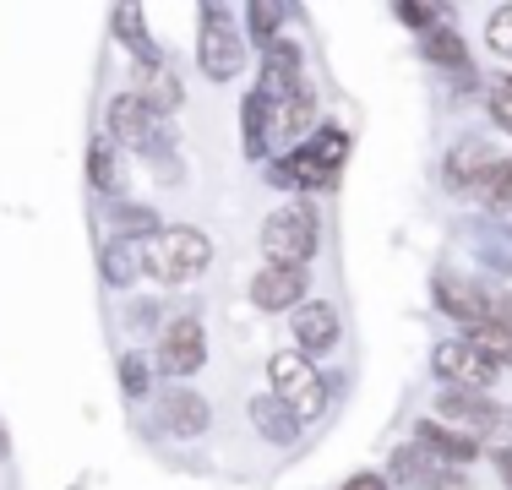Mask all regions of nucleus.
I'll return each instance as SVG.
<instances>
[{"instance_id":"c85d7f7f","label":"nucleus","mask_w":512,"mask_h":490,"mask_svg":"<svg viewBox=\"0 0 512 490\" xmlns=\"http://www.w3.org/2000/svg\"><path fill=\"white\" fill-rule=\"evenodd\" d=\"M344 490H387V480H382V474H355Z\"/></svg>"},{"instance_id":"412c9836","label":"nucleus","mask_w":512,"mask_h":490,"mask_svg":"<svg viewBox=\"0 0 512 490\" xmlns=\"http://www.w3.org/2000/svg\"><path fill=\"white\" fill-rule=\"evenodd\" d=\"M480 191H485V202H491L496 213H512V158H496L491 175L480 180Z\"/></svg>"},{"instance_id":"c756f323","label":"nucleus","mask_w":512,"mask_h":490,"mask_svg":"<svg viewBox=\"0 0 512 490\" xmlns=\"http://www.w3.org/2000/svg\"><path fill=\"white\" fill-rule=\"evenodd\" d=\"M0 458H6V431H0Z\"/></svg>"},{"instance_id":"6ab92c4d","label":"nucleus","mask_w":512,"mask_h":490,"mask_svg":"<svg viewBox=\"0 0 512 490\" xmlns=\"http://www.w3.org/2000/svg\"><path fill=\"white\" fill-rule=\"evenodd\" d=\"M425 60H436V66H469V49H463L453 28H442V33H425Z\"/></svg>"},{"instance_id":"aec40b11","label":"nucleus","mask_w":512,"mask_h":490,"mask_svg":"<svg viewBox=\"0 0 512 490\" xmlns=\"http://www.w3.org/2000/svg\"><path fill=\"white\" fill-rule=\"evenodd\" d=\"M142 104L153 109H175L180 104V82H175V71H164V66H148V93H142Z\"/></svg>"},{"instance_id":"5701e85b","label":"nucleus","mask_w":512,"mask_h":490,"mask_svg":"<svg viewBox=\"0 0 512 490\" xmlns=\"http://www.w3.org/2000/svg\"><path fill=\"white\" fill-rule=\"evenodd\" d=\"M240 115H246V153L256 158V153H262V147H267V104H262V98L251 93Z\"/></svg>"},{"instance_id":"4be33fe9","label":"nucleus","mask_w":512,"mask_h":490,"mask_svg":"<svg viewBox=\"0 0 512 490\" xmlns=\"http://www.w3.org/2000/svg\"><path fill=\"white\" fill-rule=\"evenodd\" d=\"M88 180H93L99 191H115V186H120V169H115L109 142H93V147H88Z\"/></svg>"},{"instance_id":"cd10ccee","label":"nucleus","mask_w":512,"mask_h":490,"mask_svg":"<svg viewBox=\"0 0 512 490\" xmlns=\"http://www.w3.org/2000/svg\"><path fill=\"white\" fill-rule=\"evenodd\" d=\"M120 382H126L131 398H137V392H148V371H142V360H120Z\"/></svg>"},{"instance_id":"20e7f679","label":"nucleus","mask_w":512,"mask_h":490,"mask_svg":"<svg viewBox=\"0 0 512 490\" xmlns=\"http://www.w3.org/2000/svg\"><path fill=\"white\" fill-rule=\"evenodd\" d=\"M267 382H273V398L284 403L295 420H311V414H322V403H327L322 376H316V365H311L300 349L273 354V365H267Z\"/></svg>"},{"instance_id":"9b49d317","label":"nucleus","mask_w":512,"mask_h":490,"mask_svg":"<svg viewBox=\"0 0 512 490\" xmlns=\"http://www.w3.org/2000/svg\"><path fill=\"white\" fill-rule=\"evenodd\" d=\"M436 294H442V311H447V316L469 322V333L485 322V316H491V294H485L480 284H469V278L442 273V278H436Z\"/></svg>"},{"instance_id":"b1692460","label":"nucleus","mask_w":512,"mask_h":490,"mask_svg":"<svg viewBox=\"0 0 512 490\" xmlns=\"http://www.w3.org/2000/svg\"><path fill=\"white\" fill-rule=\"evenodd\" d=\"M284 17H289V6H267V0H262V6H251V33H256V44L273 49V44H278L273 33H278V22H284Z\"/></svg>"},{"instance_id":"f3484780","label":"nucleus","mask_w":512,"mask_h":490,"mask_svg":"<svg viewBox=\"0 0 512 490\" xmlns=\"http://www.w3.org/2000/svg\"><path fill=\"white\" fill-rule=\"evenodd\" d=\"M104 273L115 278V284H131V278L142 273V245L137 240H109L104 245Z\"/></svg>"},{"instance_id":"4468645a","label":"nucleus","mask_w":512,"mask_h":490,"mask_svg":"<svg viewBox=\"0 0 512 490\" xmlns=\"http://www.w3.org/2000/svg\"><path fill=\"white\" fill-rule=\"evenodd\" d=\"M491 164H496L491 147H485L480 137H463L453 153H447V186H458V191L463 186H480V180L491 175Z\"/></svg>"},{"instance_id":"bb28decb","label":"nucleus","mask_w":512,"mask_h":490,"mask_svg":"<svg viewBox=\"0 0 512 490\" xmlns=\"http://www.w3.org/2000/svg\"><path fill=\"white\" fill-rule=\"evenodd\" d=\"M414 490H474V485L463 480V474H453V469H436V474H425Z\"/></svg>"},{"instance_id":"0eeeda50","label":"nucleus","mask_w":512,"mask_h":490,"mask_svg":"<svg viewBox=\"0 0 512 490\" xmlns=\"http://www.w3.org/2000/svg\"><path fill=\"white\" fill-rule=\"evenodd\" d=\"M202 360H207V333H202L197 316H180V322H169L164 343H158V371H169V376H191Z\"/></svg>"},{"instance_id":"9d476101","label":"nucleus","mask_w":512,"mask_h":490,"mask_svg":"<svg viewBox=\"0 0 512 490\" xmlns=\"http://www.w3.org/2000/svg\"><path fill=\"white\" fill-rule=\"evenodd\" d=\"M295 93H300V49L273 44L262 60V88H256V98L262 104H289Z\"/></svg>"},{"instance_id":"39448f33","label":"nucleus","mask_w":512,"mask_h":490,"mask_svg":"<svg viewBox=\"0 0 512 490\" xmlns=\"http://www.w3.org/2000/svg\"><path fill=\"white\" fill-rule=\"evenodd\" d=\"M240 60H246V44H240V33L229 28V11L207 6L202 11V71L213 82H229L240 71Z\"/></svg>"},{"instance_id":"ddd939ff","label":"nucleus","mask_w":512,"mask_h":490,"mask_svg":"<svg viewBox=\"0 0 512 490\" xmlns=\"http://www.w3.org/2000/svg\"><path fill=\"white\" fill-rule=\"evenodd\" d=\"M436 409H442V420H458L469 436L474 431H491V425H507V414L491 409L480 392H442V403H436Z\"/></svg>"},{"instance_id":"423d86ee","label":"nucleus","mask_w":512,"mask_h":490,"mask_svg":"<svg viewBox=\"0 0 512 490\" xmlns=\"http://www.w3.org/2000/svg\"><path fill=\"white\" fill-rule=\"evenodd\" d=\"M431 371L442 376L447 387H474V392H485L496 382V365L485 360L480 349H474L469 338H453V343H436V354H431Z\"/></svg>"},{"instance_id":"f257e3e1","label":"nucleus","mask_w":512,"mask_h":490,"mask_svg":"<svg viewBox=\"0 0 512 490\" xmlns=\"http://www.w3.org/2000/svg\"><path fill=\"white\" fill-rule=\"evenodd\" d=\"M207 262H213V245H207L202 229H153V240L142 245V267L158 278V284H186V278L207 273Z\"/></svg>"},{"instance_id":"393cba45","label":"nucleus","mask_w":512,"mask_h":490,"mask_svg":"<svg viewBox=\"0 0 512 490\" xmlns=\"http://www.w3.org/2000/svg\"><path fill=\"white\" fill-rule=\"evenodd\" d=\"M485 104H491V120L502 131H512V77H491V88H485Z\"/></svg>"},{"instance_id":"1a4fd4ad","label":"nucleus","mask_w":512,"mask_h":490,"mask_svg":"<svg viewBox=\"0 0 512 490\" xmlns=\"http://www.w3.org/2000/svg\"><path fill=\"white\" fill-rule=\"evenodd\" d=\"M251 300L262 311H289V305L300 311V300H306V267H262L251 278Z\"/></svg>"},{"instance_id":"f8f14e48","label":"nucleus","mask_w":512,"mask_h":490,"mask_svg":"<svg viewBox=\"0 0 512 490\" xmlns=\"http://www.w3.org/2000/svg\"><path fill=\"white\" fill-rule=\"evenodd\" d=\"M289 333H295L300 349L322 354V349H333V343H338V311H333V305H322V300H306L295 316H289Z\"/></svg>"},{"instance_id":"6e6552de","label":"nucleus","mask_w":512,"mask_h":490,"mask_svg":"<svg viewBox=\"0 0 512 490\" xmlns=\"http://www.w3.org/2000/svg\"><path fill=\"white\" fill-rule=\"evenodd\" d=\"M109 137L115 142H126V147H158V115L148 104H142L137 93H120V98H109Z\"/></svg>"},{"instance_id":"a211bd4d","label":"nucleus","mask_w":512,"mask_h":490,"mask_svg":"<svg viewBox=\"0 0 512 490\" xmlns=\"http://www.w3.org/2000/svg\"><path fill=\"white\" fill-rule=\"evenodd\" d=\"M251 420L262 425V436H267V441H289V436H295V425H300L278 398H273V403H251Z\"/></svg>"},{"instance_id":"2eb2a0df","label":"nucleus","mask_w":512,"mask_h":490,"mask_svg":"<svg viewBox=\"0 0 512 490\" xmlns=\"http://www.w3.org/2000/svg\"><path fill=\"white\" fill-rule=\"evenodd\" d=\"M420 447L431 452V458H442V469H447V463H469L474 452H480V436L447 431V425H431V420H425V425H420Z\"/></svg>"},{"instance_id":"dca6fc26","label":"nucleus","mask_w":512,"mask_h":490,"mask_svg":"<svg viewBox=\"0 0 512 490\" xmlns=\"http://www.w3.org/2000/svg\"><path fill=\"white\" fill-rule=\"evenodd\" d=\"M164 425L175 436H202L207 431V403L197 398V392H186V387H175L164 398Z\"/></svg>"},{"instance_id":"f03ea898","label":"nucleus","mask_w":512,"mask_h":490,"mask_svg":"<svg viewBox=\"0 0 512 490\" xmlns=\"http://www.w3.org/2000/svg\"><path fill=\"white\" fill-rule=\"evenodd\" d=\"M316 240H322V224L306 202H289L267 218L262 229V251H267V267H306L316 256Z\"/></svg>"},{"instance_id":"a878e982","label":"nucleus","mask_w":512,"mask_h":490,"mask_svg":"<svg viewBox=\"0 0 512 490\" xmlns=\"http://www.w3.org/2000/svg\"><path fill=\"white\" fill-rule=\"evenodd\" d=\"M485 44H491L496 55H512V6L491 11V22H485Z\"/></svg>"},{"instance_id":"7ed1b4c3","label":"nucleus","mask_w":512,"mask_h":490,"mask_svg":"<svg viewBox=\"0 0 512 490\" xmlns=\"http://www.w3.org/2000/svg\"><path fill=\"white\" fill-rule=\"evenodd\" d=\"M344 153H349V137L327 126V131H316L311 142H300L295 153L273 169V180H284V186H333L338 169H344Z\"/></svg>"}]
</instances>
